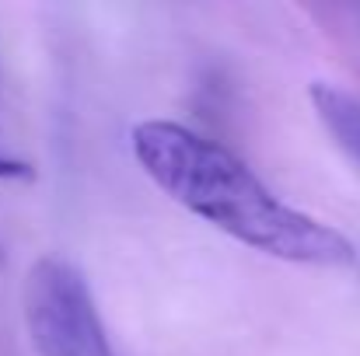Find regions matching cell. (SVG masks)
<instances>
[{
  "mask_svg": "<svg viewBox=\"0 0 360 356\" xmlns=\"http://www.w3.org/2000/svg\"><path fill=\"white\" fill-rule=\"evenodd\" d=\"M129 150L165 196L252 251L319 269L357 262V248L343 231L273 196L238 154L182 122H136Z\"/></svg>",
  "mask_w": 360,
  "mask_h": 356,
  "instance_id": "6da1fadb",
  "label": "cell"
},
{
  "mask_svg": "<svg viewBox=\"0 0 360 356\" xmlns=\"http://www.w3.org/2000/svg\"><path fill=\"white\" fill-rule=\"evenodd\" d=\"M21 318L39 356H116L88 279L67 258L32 262L21 283Z\"/></svg>",
  "mask_w": 360,
  "mask_h": 356,
  "instance_id": "7a4b0ae2",
  "label": "cell"
},
{
  "mask_svg": "<svg viewBox=\"0 0 360 356\" xmlns=\"http://www.w3.org/2000/svg\"><path fill=\"white\" fill-rule=\"evenodd\" d=\"M311 105L319 122L329 129V136L343 147V154L360 168V98H354L350 91L315 81L311 84Z\"/></svg>",
  "mask_w": 360,
  "mask_h": 356,
  "instance_id": "3957f363",
  "label": "cell"
},
{
  "mask_svg": "<svg viewBox=\"0 0 360 356\" xmlns=\"http://www.w3.org/2000/svg\"><path fill=\"white\" fill-rule=\"evenodd\" d=\"M0 178H32V168L18 157H7L0 154Z\"/></svg>",
  "mask_w": 360,
  "mask_h": 356,
  "instance_id": "277c9868",
  "label": "cell"
},
{
  "mask_svg": "<svg viewBox=\"0 0 360 356\" xmlns=\"http://www.w3.org/2000/svg\"><path fill=\"white\" fill-rule=\"evenodd\" d=\"M4 265H7V248H4V241H0V272H4Z\"/></svg>",
  "mask_w": 360,
  "mask_h": 356,
  "instance_id": "5b68a950",
  "label": "cell"
}]
</instances>
